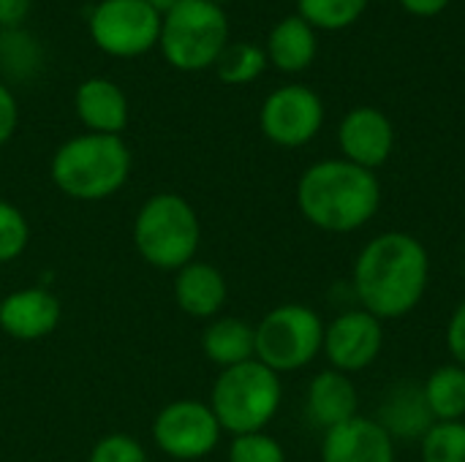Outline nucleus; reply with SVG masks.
Returning <instances> with one entry per match:
<instances>
[{
	"label": "nucleus",
	"instance_id": "28",
	"mask_svg": "<svg viewBox=\"0 0 465 462\" xmlns=\"http://www.w3.org/2000/svg\"><path fill=\"white\" fill-rule=\"evenodd\" d=\"M87 462H150V457L136 438L125 433H109L93 444Z\"/></svg>",
	"mask_w": 465,
	"mask_h": 462
},
{
	"label": "nucleus",
	"instance_id": "35",
	"mask_svg": "<svg viewBox=\"0 0 465 462\" xmlns=\"http://www.w3.org/2000/svg\"><path fill=\"white\" fill-rule=\"evenodd\" d=\"M0 33H3V30H0Z\"/></svg>",
	"mask_w": 465,
	"mask_h": 462
},
{
	"label": "nucleus",
	"instance_id": "25",
	"mask_svg": "<svg viewBox=\"0 0 465 462\" xmlns=\"http://www.w3.org/2000/svg\"><path fill=\"white\" fill-rule=\"evenodd\" d=\"M422 462H465V422H436L420 441Z\"/></svg>",
	"mask_w": 465,
	"mask_h": 462
},
{
	"label": "nucleus",
	"instance_id": "8",
	"mask_svg": "<svg viewBox=\"0 0 465 462\" xmlns=\"http://www.w3.org/2000/svg\"><path fill=\"white\" fill-rule=\"evenodd\" d=\"M93 44L117 60H134L158 46L161 14L144 0H98L87 14Z\"/></svg>",
	"mask_w": 465,
	"mask_h": 462
},
{
	"label": "nucleus",
	"instance_id": "1",
	"mask_svg": "<svg viewBox=\"0 0 465 462\" xmlns=\"http://www.w3.org/2000/svg\"><path fill=\"white\" fill-rule=\"evenodd\" d=\"M430 283L428 248L406 231H384L365 242L351 270V291L362 310L381 321L420 308Z\"/></svg>",
	"mask_w": 465,
	"mask_h": 462
},
{
	"label": "nucleus",
	"instance_id": "12",
	"mask_svg": "<svg viewBox=\"0 0 465 462\" xmlns=\"http://www.w3.org/2000/svg\"><path fill=\"white\" fill-rule=\"evenodd\" d=\"M338 144L346 161L376 172L384 166L395 147V128L376 106L351 109L338 125Z\"/></svg>",
	"mask_w": 465,
	"mask_h": 462
},
{
	"label": "nucleus",
	"instance_id": "15",
	"mask_svg": "<svg viewBox=\"0 0 465 462\" xmlns=\"http://www.w3.org/2000/svg\"><path fill=\"white\" fill-rule=\"evenodd\" d=\"M74 112L87 133L120 136L128 125L131 103L117 82L106 76H90L74 93Z\"/></svg>",
	"mask_w": 465,
	"mask_h": 462
},
{
	"label": "nucleus",
	"instance_id": "10",
	"mask_svg": "<svg viewBox=\"0 0 465 462\" xmlns=\"http://www.w3.org/2000/svg\"><path fill=\"white\" fill-rule=\"evenodd\" d=\"M262 133L278 147H302L316 139L324 125V103L305 84H283L272 90L259 109Z\"/></svg>",
	"mask_w": 465,
	"mask_h": 462
},
{
	"label": "nucleus",
	"instance_id": "31",
	"mask_svg": "<svg viewBox=\"0 0 465 462\" xmlns=\"http://www.w3.org/2000/svg\"><path fill=\"white\" fill-rule=\"evenodd\" d=\"M33 0H0V30L22 27L30 14Z\"/></svg>",
	"mask_w": 465,
	"mask_h": 462
},
{
	"label": "nucleus",
	"instance_id": "27",
	"mask_svg": "<svg viewBox=\"0 0 465 462\" xmlns=\"http://www.w3.org/2000/svg\"><path fill=\"white\" fill-rule=\"evenodd\" d=\"M229 462H286L283 447L267 433L234 436L229 444Z\"/></svg>",
	"mask_w": 465,
	"mask_h": 462
},
{
	"label": "nucleus",
	"instance_id": "26",
	"mask_svg": "<svg viewBox=\"0 0 465 462\" xmlns=\"http://www.w3.org/2000/svg\"><path fill=\"white\" fill-rule=\"evenodd\" d=\"M27 242H30V226L25 212L16 204L0 199V264L19 259Z\"/></svg>",
	"mask_w": 465,
	"mask_h": 462
},
{
	"label": "nucleus",
	"instance_id": "11",
	"mask_svg": "<svg viewBox=\"0 0 465 462\" xmlns=\"http://www.w3.org/2000/svg\"><path fill=\"white\" fill-rule=\"evenodd\" d=\"M384 349V321L373 313L354 308L338 313L330 324H324V357L330 368L338 373H362L368 370Z\"/></svg>",
	"mask_w": 465,
	"mask_h": 462
},
{
	"label": "nucleus",
	"instance_id": "23",
	"mask_svg": "<svg viewBox=\"0 0 465 462\" xmlns=\"http://www.w3.org/2000/svg\"><path fill=\"white\" fill-rule=\"evenodd\" d=\"M267 65V52L262 46L251 41H229L213 68L223 84H251L264 74Z\"/></svg>",
	"mask_w": 465,
	"mask_h": 462
},
{
	"label": "nucleus",
	"instance_id": "30",
	"mask_svg": "<svg viewBox=\"0 0 465 462\" xmlns=\"http://www.w3.org/2000/svg\"><path fill=\"white\" fill-rule=\"evenodd\" d=\"M447 349L452 354V362L465 368V300L452 310L447 324Z\"/></svg>",
	"mask_w": 465,
	"mask_h": 462
},
{
	"label": "nucleus",
	"instance_id": "3",
	"mask_svg": "<svg viewBox=\"0 0 465 462\" xmlns=\"http://www.w3.org/2000/svg\"><path fill=\"white\" fill-rule=\"evenodd\" d=\"M131 150L123 136L79 133L65 139L49 163L52 182L74 202H104L131 177Z\"/></svg>",
	"mask_w": 465,
	"mask_h": 462
},
{
	"label": "nucleus",
	"instance_id": "19",
	"mask_svg": "<svg viewBox=\"0 0 465 462\" xmlns=\"http://www.w3.org/2000/svg\"><path fill=\"white\" fill-rule=\"evenodd\" d=\"M316 30L300 16H283L267 35V63H272L278 71L283 74H300L305 68H311V63L316 60Z\"/></svg>",
	"mask_w": 465,
	"mask_h": 462
},
{
	"label": "nucleus",
	"instance_id": "2",
	"mask_svg": "<svg viewBox=\"0 0 465 462\" xmlns=\"http://www.w3.org/2000/svg\"><path fill=\"white\" fill-rule=\"evenodd\" d=\"M294 196L302 218L330 234H351L368 226L381 210V182L376 172L346 158L311 163L300 174Z\"/></svg>",
	"mask_w": 465,
	"mask_h": 462
},
{
	"label": "nucleus",
	"instance_id": "6",
	"mask_svg": "<svg viewBox=\"0 0 465 462\" xmlns=\"http://www.w3.org/2000/svg\"><path fill=\"white\" fill-rule=\"evenodd\" d=\"M226 44L229 19L223 5L210 0H180L166 14H161L158 49L163 60L183 74L213 68Z\"/></svg>",
	"mask_w": 465,
	"mask_h": 462
},
{
	"label": "nucleus",
	"instance_id": "24",
	"mask_svg": "<svg viewBox=\"0 0 465 462\" xmlns=\"http://www.w3.org/2000/svg\"><path fill=\"white\" fill-rule=\"evenodd\" d=\"M368 8V0H297V14L313 30H343Z\"/></svg>",
	"mask_w": 465,
	"mask_h": 462
},
{
	"label": "nucleus",
	"instance_id": "14",
	"mask_svg": "<svg viewBox=\"0 0 465 462\" xmlns=\"http://www.w3.org/2000/svg\"><path fill=\"white\" fill-rule=\"evenodd\" d=\"M322 462H395V441L373 417H354L324 433Z\"/></svg>",
	"mask_w": 465,
	"mask_h": 462
},
{
	"label": "nucleus",
	"instance_id": "4",
	"mask_svg": "<svg viewBox=\"0 0 465 462\" xmlns=\"http://www.w3.org/2000/svg\"><path fill=\"white\" fill-rule=\"evenodd\" d=\"M199 242L202 221L180 193H153L134 218V245L153 270H183L196 259Z\"/></svg>",
	"mask_w": 465,
	"mask_h": 462
},
{
	"label": "nucleus",
	"instance_id": "17",
	"mask_svg": "<svg viewBox=\"0 0 465 462\" xmlns=\"http://www.w3.org/2000/svg\"><path fill=\"white\" fill-rule=\"evenodd\" d=\"M305 414L324 433L360 417V392H357L351 376L338 373L332 368L316 373L308 384Z\"/></svg>",
	"mask_w": 465,
	"mask_h": 462
},
{
	"label": "nucleus",
	"instance_id": "33",
	"mask_svg": "<svg viewBox=\"0 0 465 462\" xmlns=\"http://www.w3.org/2000/svg\"><path fill=\"white\" fill-rule=\"evenodd\" d=\"M144 3H147V5H153L158 14H166V11H169L172 5H177L180 0H144Z\"/></svg>",
	"mask_w": 465,
	"mask_h": 462
},
{
	"label": "nucleus",
	"instance_id": "18",
	"mask_svg": "<svg viewBox=\"0 0 465 462\" xmlns=\"http://www.w3.org/2000/svg\"><path fill=\"white\" fill-rule=\"evenodd\" d=\"M229 300L226 278L207 261H191L174 272V302L191 319H218Z\"/></svg>",
	"mask_w": 465,
	"mask_h": 462
},
{
	"label": "nucleus",
	"instance_id": "22",
	"mask_svg": "<svg viewBox=\"0 0 465 462\" xmlns=\"http://www.w3.org/2000/svg\"><path fill=\"white\" fill-rule=\"evenodd\" d=\"M44 68V46L41 41L22 27L0 33V74L16 82L33 79Z\"/></svg>",
	"mask_w": 465,
	"mask_h": 462
},
{
	"label": "nucleus",
	"instance_id": "20",
	"mask_svg": "<svg viewBox=\"0 0 465 462\" xmlns=\"http://www.w3.org/2000/svg\"><path fill=\"white\" fill-rule=\"evenodd\" d=\"M202 351L221 370L251 362L256 359V327L234 316H218L202 335Z\"/></svg>",
	"mask_w": 465,
	"mask_h": 462
},
{
	"label": "nucleus",
	"instance_id": "5",
	"mask_svg": "<svg viewBox=\"0 0 465 462\" xmlns=\"http://www.w3.org/2000/svg\"><path fill=\"white\" fill-rule=\"evenodd\" d=\"M281 403H283L281 376L272 373L259 359L221 370L210 392V408L221 430L232 433V438L248 433H264V428L275 419Z\"/></svg>",
	"mask_w": 465,
	"mask_h": 462
},
{
	"label": "nucleus",
	"instance_id": "29",
	"mask_svg": "<svg viewBox=\"0 0 465 462\" xmlns=\"http://www.w3.org/2000/svg\"><path fill=\"white\" fill-rule=\"evenodd\" d=\"M16 128H19V101L14 90L5 82H0V147L14 139Z\"/></svg>",
	"mask_w": 465,
	"mask_h": 462
},
{
	"label": "nucleus",
	"instance_id": "9",
	"mask_svg": "<svg viewBox=\"0 0 465 462\" xmlns=\"http://www.w3.org/2000/svg\"><path fill=\"white\" fill-rule=\"evenodd\" d=\"M221 436L223 430L210 403L202 400H174L153 419L155 447L177 462H193L213 455Z\"/></svg>",
	"mask_w": 465,
	"mask_h": 462
},
{
	"label": "nucleus",
	"instance_id": "21",
	"mask_svg": "<svg viewBox=\"0 0 465 462\" xmlns=\"http://www.w3.org/2000/svg\"><path fill=\"white\" fill-rule=\"evenodd\" d=\"M422 392L436 422H465V368L455 362L436 368Z\"/></svg>",
	"mask_w": 465,
	"mask_h": 462
},
{
	"label": "nucleus",
	"instance_id": "13",
	"mask_svg": "<svg viewBox=\"0 0 465 462\" xmlns=\"http://www.w3.org/2000/svg\"><path fill=\"white\" fill-rule=\"evenodd\" d=\"M63 319L60 300L41 286L11 291L0 300V329L14 340H41L49 338Z\"/></svg>",
	"mask_w": 465,
	"mask_h": 462
},
{
	"label": "nucleus",
	"instance_id": "16",
	"mask_svg": "<svg viewBox=\"0 0 465 462\" xmlns=\"http://www.w3.org/2000/svg\"><path fill=\"white\" fill-rule=\"evenodd\" d=\"M376 422L390 433L392 441H422L425 433L436 425L425 403L422 384L414 381H398L384 392Z\"/></svg>",
	"mask_w": 465,
	"mask_h": 462
},
{
	"label": "nucleus",
	"instance_id": "32",
	"mask_svg": "<svg viewBox=\"0 0 465 462\" xmlns=\"http://www.w3.org/2000/svg\"><path fill=\"white\" fill-rule=\"evenodd\" d=\"M452 0H401V5L414 16H436L441 14Z\"/></svg>",
	"mask_w": 465,
	"mask_h": 462
},
{
	"label": "nucleus",
	"instance_id": "34",
	"mask_svg": "<svg viewBox=\"0 0 465 462\" xmlns=\"http://www.w3.org/2000/svg\"><path fill=\"white\" fill-rule=\"evenodd\" d=\"M210 3H215V5H223V3H232V0H210Z\"/></svg>",
	"mask_w": 465,
	"mask_h": 462
},
{
	"label": "nucleus",
	"instance_id": "7",
	"mask_svg": "<svg viewBox=\"0 0 465 462\" xmlns=\"http://www.w3.org/2000/svg\"><path fill=\"white\" fill-rule=\"evenodd\" d=\"M322 346L324 321L308 305H278L256 324V359L278 376L308 368Z\"/></svg>",
	"mask_w": 465,
	"mask_h": 462
}]
</instances>
